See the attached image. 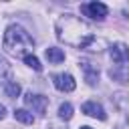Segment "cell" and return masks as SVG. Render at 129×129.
<instances>
[{
	"label": "cell",
	"mask_w": 129,
	"mask_h": 129,
	"mask_svg": "<svg viewBox=\"0 0 129 129\" xmlns=\"http://www.w3.org/2000/svg\"><path fill=\"white\" fill-rule=\"evenodd\" d=\"M10 73V64L4 56H0V75H8Z\"/></svg>",
	"instance_id": "cell-14"
},
{
	"label": "cell",
	"mask_w": 129,
	"mask_h": 129,
	"mask_svg": "<svg viewBox=\"0 0 129 129\" xmlns=\"http://www.w3.org/2000/svg\"><path fill=\"white\" fill-rule=\"evenodd\" d=\"M4 117H6V107H4L2 103H0V121H2Z\"/></svg>",
	"instance_id": "cell-15"
},
{
	"label": "cell",
	"mask_w": 129,
	"mask_h": 129,
	"mask_svg": "<svg viewBox=\"0 0 129 129\" xmlns=\"http://www.w3.org/2000/svg\"><path fill=\"white\" fill-rule=\"evenodd\" d=\"M109 56H111L113 62L123 64V62L129 60V46L123 44V42H113V44L109 46Z\"/></svg>",
	"instance_id": "cell-5"
},
{
	"label": "cell",
	"mask_w": 129,
	"mask_h": 129,
	"mask_svg": "<svg viewBox=\"0 0 129 129\" xmlns=\"http://www.w3.org/2000/svg\"><path fill=\"white\" fill-rule=\"evenodd\" d=\"M52 81H54V87H56L58 91H62V93H71V91H75V87H77V83H75L73 75H69V73L54 75V77H52Z\"/></svg>",
	"instance_id": "cell-6"
},
{
	"label": "cell",
	"mask_w": 129,
	"mask_h": 129,
	"mask_svg": "<svg viewBox=\"0 0 129 129\" xmlns=\"http://www.w3.org/2000/svg\"><path fill=\"white\" fill-rule=\"evenodd\" d=\"M81 69H83V73H85V81H87V85H91V87H95L97 83H99V69L93 64V62H89V60H81Z\"/></svg>",
	"instance_id": "cell-8"
},
{
	"label": "cell",
	"mask_w": 129,
	"mask_h": 129,
	"mask_svg": "<svg viewBox=\"0 0 129 129\" xmlns=\"http://www.w3.org/2000/svg\"><path fill=\"white\" fill-rule=\"evenodd\" d=\"M58 117L64 119V121H69V119L73 117V105H71V103H60V107H58Z\"/></svg>",
	"instance_id": "cell-12"
},
{
	"label": "cell",
	"mask_w": 129,
	"mask_h": 129,
	"mask_svg": "<svg viewBox=\"0 0 129 129\" xmlns=\"http://www.w3.org/2000/svg\"><path fill=\"white\" fill-rule=\"evenodd\" d=\"M56 36L60 42L75 48H87L95 42L93 28L75 14H62L56 20Z\"/></svg>",
	"instance_id": "cell-1"
},
{
	"label": "cell",
	"mask_w": 129,
	"mask_h": 129,
	"mask_svg": "<svg viewBox=\"0 0 129 129\" xmlns=\"http://www.w3.org/2000/svg\"><path fill=\"white\" fill-rule=\"evenodd\" d=\"M24 62H26V64H28L30 69L38 71V73L42 71V64H40V60H38V58H36L34 54H28V56H24Z\"/></svg>",
	"instance_id": "cell-13"
},
{
	"label": "cell",
	"mask_w": 129,
	"mask_h": 129,
	"mask_svg": "<svg viewBox=\"0 0 129 129\" xmlns=\"http://www.w3.org/2000/svg\"><path fill=\"white\" fill-rule=\"evenodd\" d=\"M24 105L26 109H30L32 113L44 117L46 115V109H48V99L44 95H38V93H26L24 95Z\"/></svg>",
	"instance_id": "cell-3"
},
{
	"label": "cell",
	"mask_w": 129,
	"mask_h": 129,
	"mask_svg": "<svg viewBox=\"0 0 129 129\" xmlns=\"http://www.w3.org/2000/svg\"><path fill=\"white\" fill-rule=\"evenodd\" d=\"M4 48L8 54L16 56V58H24L28 54H32L34 50V40L32 36L18 24H10L4 32Z\"/></svg>",
	"instance_id": "cell-2"
},
{
	"label": "cell",
	"mask_w": 129,
	"mask_h": 129,
	"mask_svg": "<svg viewBox=\"0 0 129 129\" xmlns=\"http://www.w3.org/2000/svg\"><path fill=\"white\" fill-rule=\"evenodd\" d=\"M81 111H83L85 115H89V117H95V119H101V121H105V119H107L103 105H101V103H97V101H87V103H83Z\"/></svg>",
	"instance_id": "cell-7"
},
{
	"label": "cell",
	"mask_w": 129,
	"mask_h": 129,
	"mask_svg": "<svg viewBox=\"0 0 129 129\" xmlns=\"http://www.w3.org/2000/svg\"><path fill=\"white\" fill-rule=\"evenodd\" d=\"M79 129H93V127H89V125H83V127H79Z\"/></svg>",
	"instance_id": "cell-16"
},
{
	"label": "cell",
	"mask_w": 129,
	"mask_h": 129,
	"mask_svg": "<svg viewBox=\"0 0 129 129\" xmlns=\"http://www.w3.org/2000/svg\"><path fill=\"white\" fill-rule=\"evenodd\" d=\"M44 56H46V60H48V62L58 64V62H62V60H64V50H62V48H56V46H50V48H46V50H44Z\"/></svg>",
	"instance_id": "cell-9"
},
{
	"label": "cell",
	"mask_w": 129,
	"mask_h": 129,
	"mask_svg": "<svg viewBox=\"0 0 129 129\" xmlns=\"http://www.w3.org/2000/svg\"><path fill=\"white\" fill-rule=\"evenodd\" d=\"M81 12H83L85 16H89L91 20H105L109 8H107L103 2H97V0H95V2L83 4V6H81Z\"/></svg>",
	"instance_id": "cell-4"
},
{
	"label": "cell",
	"mask_w": 129,
	"mask_h": 129,
	"mask_svg": "<svg viewBox=\"0 0 129 129\" xmlns=\"http://www.w3.org/2000/svg\"><path fill=\"white\" fill-rule=\"evenodd\" d=\"M4 93H6V97L16 99V97L20 95V85H18L16 81H8V83L4 85Z\"/></svg>",
	"instance_id": "cell-11"
},
{
	"label": "cell",
	"mask_w": 129,
	"mask_h": 129,
	"mask_svg": "<svg viewBox=\"0 0 129 129\" xmlns=\"http://www.w3.org/2000/svg\"><path fill=\"white\" fill-rule=\"evenodd\" d=\"M14 119L20 121V123H24V125H32L34 123V115L28 109H16L14 111Z\"/></svg>",
	"instance_id": "cell-10"
}]
</instances>
